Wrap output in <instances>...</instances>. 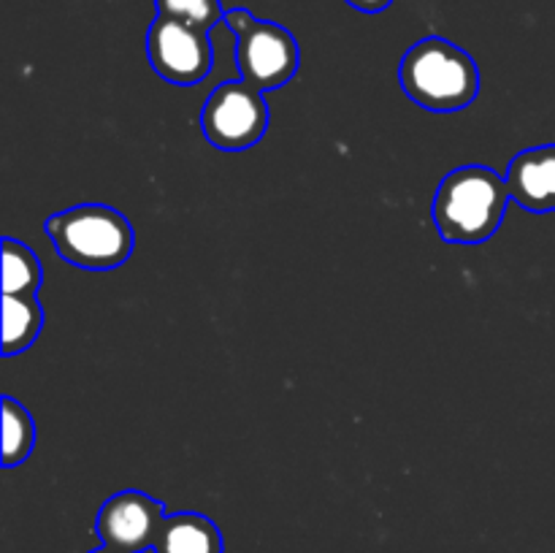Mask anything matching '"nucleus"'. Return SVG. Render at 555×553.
<instances>
[{
  "instance_id": "f257e3e1",
  "label": "nucleus",
  "mask_w": 555,
  "mask_h": 553,
  "mask_svg": "<svg viewBox=\"0 0 555 553\" xmlns=\"http://www.w3.org/2000/svg\"><path fill=\"white\" fill-rule=\"evenodd\" d=\"M507 179L488 166L450 171L434 195L437 231L450 244H482L499 231L509 204Z\"/></svg>"
},
{
  "instance_id": "f03ea898",
  "label": "nucleus",
  "mask_w": 555,
  "mask_h": 553,
  "mask_svg": "<svg viewBox=\"0 0 555 553\" xmlns=\"http://www.w3.org/2000/svg\"><path fill=\"white\" fill-rule=\"evenodd\" d=\"M399 79L406 98L428 112H461L480 92V68L448 38L428 36L401 57Z\"/></svg>"
},
{
  "instance_id": "7ed1b4c3",
  "label": "nucleus",
  "mask_w": 555,
  "mask_h": 553,
  "mask_svg": "<svg viewBox=\"0 0 555 553\" xmlns=\"http://www.w3.org/2000/svg\"><path fill=\"white\" fill-rule=\"evenodd\" d=\"M49 239L63 260L79 269L108 271L133 255L135 231L114 206L81 204L47 220Z\"/></svg>"
},
{
  "instance_id": "20e7f679",
  "label": "nucleus",
  "mask_w": 555,
  "mask_h": 553,
  "mask_svg": "<svg viewBox=\"0 0 555 553\" xmlns=\"http://www.w3.org/2000/svg\"><path fill=\"white\" fill-rule=\"evenodd\" d=\"M206 141L222 152H244L269 130V103L247 81H222L209 92L201 112Z\"/></svg>"
},
{
  "instance_id": "39448f33",
  "label": "nucleus",
  "mask_w": 555,
  "mask_h": 553,
  "mask_svg": "<svg viewBox=\"0 0 555 553\" xmlns=\"http://www.w3.org/2000/svg\"><path fill=\"white\" fill-rule=\"evenodd\" d=\"M146 57L163 81L190 87L209 76L215 49H211L209 30L171 16H155L146 30Z\"/></svg>"
},
{
  "instance_id": "423d86ee",
  "label": "nucleus",
  "mask_w": 555,
  "mask_h": 553,
  "mask_svg": "<svg viewBox=\"0 0 555 553\" xmlns=\"http://www.w3.org/2000/svg\"><path fill=\"white\" fill-rule=\"evenodd\" d=\"M298 41L287 27L276 22L255 20L253 25L236 36V68L242 81L260 92L285 87L296 76Z\"/></svg>"
},
{
  "instance_id": "0eeeda50",
  "label": "nucleus",
  "mask_w": 555,
  "mask_h": 553,
  "mask_svg": "<svg viewBox=\"0 0 555 553\" xmlns=\"http://www.w3.org/2000/svg\"><path fill=\"white\" fill-rule=\"evenodd\" d=\"M163 520H166L163 502L130 488V491H119L103 502L95 531L103 545L114 548V551L144 553L146 548H155Z\"/></svg>"
},
{
  "instance_id": "6e6552de",
  "label": "nucleus",
  "mask_w": 555,
  "mask_h": 553,
  "mask_svg": "<svg viewBox=\"0 0 555 553\" xmlns=\"http://www.w3.org/2000/svg\"><path fill=\"white\" fill-rule=\"evenodd\" d=\"M509 198L526 211L551 215L555 211V144L529 146L509 160Z\"/></svg>"
},
{
  "instance_id": "1a4fd4ad",
  "label": "nucleus",
  "mask_w": 555,
  "mask_h": 553,
  "mask_svg": "<svg viewBox=\"0 0 555 553\" xmlns=\"http://www.w3.org/2000/svg\"><path fill=\"white\" fill-rule=\"evenodd\" d=\"M222 535L215 520L201 513L166 515L155 553H222Z\"/></svg>"
},
{
  "instance_id": "9d476101",
  "label": "nucleus",
  "mask_w": 555,
  "mask_h": 553,
  "mask_svg": "<svg viewBox=\"0 0 555 553\" xmlns=\"http://www.w3.org/2000/svg\"><path fill=\"white\" fill-rule=\"evenodd\" d=\"M43 307L36 296H3V356H16L38 339Z\"/></svg>"
},
{
  "instance_id": "9b49d317",
  "label": "nucleus",
  "mask_w": 555,
  "mask_h": 553,
  "mask_svg": "<svg viewBox=\"0 0 555 553\" xmlns=\"http://www.w3.org/2000/svg\"><path fill=\"white\" fill-rule=\"evenodd\" d=\"M41 263L27 244L3 239V296H36L41 287Z\"/></svg>"
},
{
  "instance_id": "f8f14e48",
  "label": "nucleus",
  "mask_w": 555,
  "mask_h": 553,
  "mask_svg": "<svg viewBox=\"0 0 555 553\" xmlns=\"http://www.w3.org/2000/svg\"><path fill=\"white\" fill-rule=\"evenodd\" d=\"M3 404V466H16L33 453L36 442V426L25 407L11 396L0 399Z\"/></svg>"
},
{
  "instance_id": "ddd939ff",
  "label": "nucleus",
  "mask_w": 555,
  "mask_h": 553,
  "mask_svg": "<svg viewBox=\"0 0 555 553\" xmlns=\"http://www.w3.org/2000/svg\"><path fill=\"white\" fill-rule=\"evenodd\" d=\"M157 16L188 22V25L209 30L225 16L220 0H155Z\"/></svg>"
},
{
  "instance_id": "4468645a",
  "label": "nucleus",
  "mask_w": 555,
  "mask_h": 553,
  "mask_svg": "<svg viewBox=\"0 0 555 553\" xmlns=\"http://www.w3.org/2000/svg\"><path fill=\"white\" fill-rule=\"evenodd\" d=\"M222 22H225V25L231 27L233 36H238V33H244L249 25H253L255 16L249 14L247 9H231V11H225V16H222Z\"/></svg>"
},
{
  "instance_id": "2eb2a0df",
  "label": "nucleus",
  "mask_w": 555,
  "mask_h": 553,
  "mask_svg": "<svg viewBox=\"0 0 555 553\" xmlns=\"http://www.w3.org/2000/svg\"><path fill=\"white\" fill-rule=\"evenodd\" d=\"M345 3H350L352 9L363 11V14H379V11L388 9L393 0H345Z\"/></svg>"
},
{
  "instance_id": "dca6fc26",
  "label": "nucleus",
  "mask_w": 555,
  "mask_h": 553,
  "mask_svg": "<svg viewBox=\"0 0 555 553\" xmlns=\"http://www.w3.org/2000/svg\"><path fill=\"white\" fill-rule=\"evenodd\" d=\"M90 553H119V551H114V548L103 545V548H98V551H90Z\"/></svg>"
}]
</instances>
